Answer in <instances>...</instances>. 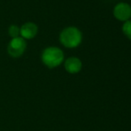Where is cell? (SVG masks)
I'll return each instance as SVG.
<instances>
[{
    "label": "cell",
    "instance_id": "obj_1",
    "mask_svg": "<svg viewBox=\"0 0 131 131\" xmlns=\"http://www.w3.org/2000/svg\"><path fill=\"white\" fill-rule=\"evenodd\" d=\"M83 36L80 30L76 27H67L64 28L59 35L61 44L68 48H74L78 47L82 42Z\"/></svg>",
    "mask_w": 131,
    "mask_h": 131
},
{
    "label": "cell",
    "instance_id": "obj_2",
    "mask_svg": "<svg viewBox=\"0 0 131 131\" xmlns=\"http://www.w3.org/2000/svg\"><path fill=\"white\" fill-rule=\"evenodd\" d=\"M42 63L49 68H54L62 64L64 60L63 51L56 47H49L42 53Z\"/></svg>",
    "mask_w": 131,
    "mask_h": 131
},
{
    "label": "cell",
    "instance_id": "obj_3",
    "mask_svg": "<svg viewBox=\"0 0 131 131\" xmlns=\"http://www.w3.org/2000/svg\"><path fill=\"white\" fill-rule=\"evenodd\" d=\"M26 48V42L22 37L12 38L7 47L8 54L12 58H19L22 55Z\"/></svg>",
    "mask_w": 131,
    "mask_h": 131
},
{
    "label": "cell",
    "instance_id": "obj_4",
    "mask_svg": "<svg viewBox=\"0 0 131 131\" xmlns=\"http://www.w3.org/2000/svg\"><path fill=\"white\" fill-rule=\"evenodd\" d=\"M114 17L122 21L130 20L131 18V6L126 2H120L113 8Z\"/></svg>",
    "mask_w": 131,
    "mask_h": 131
},
{
    "label": "cell",
    "instance_id": "obj_5",
    "mask_svg": "<svg viewBox=\"0 0 131 131\" xmlns=\"http://www.w3.org/2000/svg\"><path fill=\"white\" fill-rule=\"evenodd\" d=\"M38 33V27L33 22H26L20 28V35L24 39H32Z\"/></svg>",
    "mask_w": 131,
    "mask_h": 131
},
{
    "label": "cell",
    "instance_id": "obj_6",
    "mask_svg": "<svg viewBox=\"0 0 131 131\" xmlns=\"http://www.w3.org/2000/svg\"><path fill=\"white\" fill-rule=\"evenodd\" d=\"M65 68L66 71L70 74H76L80 71L82 68V62L77 58H69L65 61Z\"/></svg>",
    "mask_w": 131,
    "mask_h": 131
},
{
    "label": "cell",
    "instance_id": "obj_7",
    "mask_svg": "<svg viewBox=\"0 0 131 131\" xmlns=\"http://www.w3.org/2000/svg\"><path fill=\"white\" fill-rule=\"evenodd\" d=\"M122 30L124 34L131 40V20H127L124 22L122 27Z\"/></svg>",
    "mask_w": 131,
    "mask_h": 131
},
{
    "label": "cell",
    "instance_id": "obj_8",
    "mask_svg": "<svg viewBox=\"0 0 131 131\" xmlns=\"http://www.w3.org/2000/svg\"><path fill=\"white\" fill-rule=\"evenodd\" d=\"M8 35L12 38L19 37V35H20V28L15 25H11L8 28Z\"/></svg>",
    "mask_w": 131,
    "mask_h": 131
}]
</instances>
